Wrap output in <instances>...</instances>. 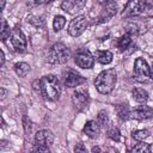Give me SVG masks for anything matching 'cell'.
<instances>
[{
  "label": "cell",
  "instance_id": "obj_1",
  "mask_svg": "<svg viewBox=\"0 0 153 153\" xmlns=\"http://www.w3.org/2000/svg\"><path fill=\"white\" fill-rule=\"evenodd\" d=\"M32 87L44 99L50 100V102L57 100L60 98V94H61L60 80L53 74L44 75L41 79H36L32 82Z\"/></svg>",
  "mask_w": 153,
  "mask_h": 153
},
{
  "label": "cell",
  "instance_id": "obj_2",
  "mask_svg": "<svg viewBox=\"0 0 153 153\" xmlns=\"http://www.w3.org/2000/svg\"><path fill=\"white\" fill-rule=\"evenodd\" d=\"M117 81V73L114 68L105 69L98 74L94 80L96 90L102 94H109L115 88Z\"/></svg>",
  "mask_w": 153,
  "mask_h": 153
},
{
  "label": "cell",
  "instance_id": "obj_3",
  "mask_svg": "<svg viewBox=\"0 0 153 153\" xmlns=\"http://www.w3.org/2000/svg\"><path fill=\"white\" fill-rule=\"evenodd\" d=\"M71 51L61 42L54 43L48 51V61L53 65H62L69 60Z\"/></svg>",
  "mask_w": 153,
  "mask_h": 153
},
{
  "label": "cell",
  "instance_id": "obj_4",
  "mask_svg": "<svg viewBox=\"0 0 153 153\" xmlns=\"http://www.w3.org/2000/svg\"><path fill=\"white\" fill-rule=\"evenodd\" d=\"M145 8H146V2L143 0H128L121 13V17L126 19L137 17L145 12Z\"/></svg>",
  "mask_w": 153,
  "mask_h": 153
},
{
  "label": "cell",
  "instance_id": "obj_5",
  "mask_svg": "<svg viewBox=\"0 0 153 153\" xmlns=\"http://www.w3.org/2000/svg\"><path fill=\"white\" fill-rule=\"evenodd\" d=\"M62 80H63L65 86H67L69 88L80 86V85L86 82V78L85 76H82L81 74H79L78 72H75L74 69H71V68H67V69L63 71Z\"/></svg>",
  "mask_w": 153,
  "mask_h": 153
},
{
  "label": "cell",
  "instance_id": "obj_6",
  "mask_svg": "<svg viewBox=\"0 0 153 153\" xmlns=\"http://www.w3.org/2000/svg\"><path fill=\"white\" fill-rule=\"evenodd\" d=\"M133 71H134V78L140 82H143V81H147L148 79H151L149 66L143 57H137L135 60Z\"/></svg>",
  "mask_w": 153,
  "mask_h": 153
},
{
  "label": "cell",
  "instance_id": "obj_7",
  "mask_svg": "<svg viewBox=\"0 0 153 153\" xmlns=\"http://www.w3.org/2000/svg\"><path fill=\"white\" fill-rule=\"evenodd\" d=\"M10 41L16 51H25L26 50L27 42H26V38H25L23 31L20 30V27L16 26L14 29H12L11 35H10Z\"/></svg>",
  "mask_w": 153,
  "mask_h": 153
},
{
  "label": "cell",
  "instance_id": "obj_8",
  "mask_svg": "<svg viewBox=\"0 0 153 153\" xmlns=\"http://www.w3.org/2000/svg\"><path fill=\"white\" fill-rule=\"evenodd\" d=\"M86 27H87V19L85 16L80 14V16L74 17L71 20L68 25V33L72 37H78L86 30Z\"/></svg>",
  "mask_w": 153,
  "mask_h": 153
},
{
  "label": "cell",
  "instance_id": "obj_9",
  "mask_svg": "<svg viewBox=\"0 0 153 153\" xmlns=\"http://www.w3.org/2000/svg\"><path fill=\"white\" fill-rule=\"evenodd\" d=\"M74 62L80 68L90 69L94 65V57L87 50H79L74 56Z\"/></svg>",
  "mask_w": 153,
  "mask_h": 153
},
{
  "label": "cell",
  "instance_id": "obj_10",
  "mask_svg": "<svg viewBox=\"0 0 153 153\" xmlns=\"http://www.w3.org/2000/svg\"><path fill=\"white\" fill-rule=\"evenodd\" d=\"M72 103L78 110H85L90 104V96L85 91H75L72 94Z\"/></svg>",
  "mask_w": 153,
  "mask_h": 153
},
{
  "label": "cell",
  "instance_id": "obj_11",
  "mask_svg": "<svg viewBox=\"0 0 153 153\" xmlns=\"http://www.w3.org/2000/svg\"><path fill=\"white\" fill-rule=\"evenodd\" d=\"M86 1L87 0H65L61 4V8L69 14H75L85 7Z\"/></svg>",
  "mask_w": 153,
  "mask_h": 153
},
{
  "label": "cell",
  "instance_id": "obj_12",
  "mask_svg": "<svg viewBox=\"0 0 153 153\" xmlns=\"http://www.w3.org/2000/svg\"><path fill=\"white\" fill-rule=\"evenodd\" d=\"M130 117L137 121H146L153 117V109L148 105H140L131 111Z\"/></svg>",
  "mask_w": 153,
  "mask_h": 153
},
{
  "label": "cell",
  "instance_id": "obj_13",
  "mask_svg": "<svg viewBox=\"0 0 153 153\" xmlns=\"http://www.w3.org/2000/svg\"><path fill=\"white\" fill-rule=\"evenodd\" d=\"M102 6H103V8H102L100 14H99V17H98V19H99L100 23L109 20V19H110L111 17H114V16L116 14V12H117V5H116V2H115L114 0L108 1L106 4H103Z\"/></svg>",
  "mask_w": 153,
  "mask_h": 153
},
{
  "label": "cell",
  "instance_id": "obj_14",
  "mask_svg": "<svg viewBox=\"0 0 153 153\" xmlns=\"http://www.w3.org/2000/svg\"><path fill=\"white\" fill-rule=\"evenodd\" d=\"M53 141H54V134L48 129L38 130L35 135V143L36 145L50 146L53 143Z\"/></svg>",
  "mask_w": 153,
  "mask_h": 153
},
{
  "label": "cell",
  "instance_id": "obj_15",
  "mask_svg": "<svg viewBox=\"0 0 153 153\" xmlns=\"http://www.w3.org/2000/svg\"><path fill=\"white\" fill-rule=\"evenodd\" d=\"M99 131H100V126L97 121L90 120L84 126V133L91 139H96L99 135Z\"/></svg>",
  "mask_w": 153,
  "mask_h": 153
},
{
  "label": "cell",
  "instance_id": "obj_16",
  "mask_svg": "<svg viewBox=\"0 0 153 153\" xmlns=\"http://www.w3.org/2000/svg\"><path fill=\"white\" fill-rule=\"evenodd\" d=\"M133 47H134L133 36H130L129 33H124L117 39V48L121 51H127L129 48H133Z\"/></svg>",
  "mask_w": 153,
  "mask_h": 153
},
{
  "label": "cell",
  "instance_id": "obj_17",
  "mask_svg": "<svg viewBox=\"0 0 153 153\" xmlns=\"http://www.w3.org/2000/svg\"><path fill=\"white\" fill-rule=\"evenodd\" d=\"M115 111H116L118 118L122 120V121L128 120V118L130 117V115H131V111H130V109H129V106H128L127 103L117 104V105L115 106Z\"/></svg>",
  "mask_w": 153,
  "mask_h": 153
},
{
  "label": "cell",
  "instance_id": "obj_18",
  "mask_svg": "<svg viewBox=\"0 0 153 153\" xmlns=\"http://www.w3.org/2000/svg\"><path fill=\"white\" fill-rule=\"evenodd\" d=\"M112 53L109 50H97L94 53L96 60L102 65H109L112 61Z\"/></svg>",
  "mask_w": 153,
  "mask_h": 153
},
{
  "label": "cell",
  "instance_id": "obj_19",
  "mask_svg": "<svg viewBox=\"0 0 153 153\" xmlns=\"http://www.w3.org/2000/svg\"><path fill=\"white\" fill-rule=\"evenodd\" d=\"M131 94H133V98L136 103L139 104H145L147 100H148V93L146 90L141 88V87H135L133 91H131Z\"/></svg>",
  "mask_w": 153,
  "mask_h": 153
},
{
  "label": "cell",
  "instance_id": "obj_20",
  "mask_svg": "<svg viewBox=\"0 0 153 153\" xmlns=\"http://www.w3.org/2000/svg\"><path fill=\"white\" fill-rule=\"evenodd\" d=\"M30 69H31L30 68V65L26 63V62H18V63L14 65V72L17 73V75H19L22 78L26 76L29 74Z\"/></svg>",
  "mask_w": 153,
  "mask_h": 153
},
{
  "label": "cell",
  "instance_id": "obj_21",
  "mask_svg": "<svg viewBox=\"0 0 153 153\" xmlns=\"http://www.w3.org/2000/svg\"><path fill=\"white\" fill-rule=\"evenodd\" d=\"M11 31H12V30H10V26H8L7 22H6L5 19H2V20H1V29H0V36H1V41H2V42H5V41L10 37Z\"/></svg>",
  "mask_w": 153,
  "mask_h": 153
},
{
  "label": "cell",
  "instance_id": "obj_22",
  "mask_svg": "<svg viewBox=\"0 0 153 153\" xmlns=\"http://www.w3.org/2000/svg\"><path fill=\"white\" fill-rule=\"evenodd\" d=\"M148 136H149V133L146 129H139V130H134L131 133V137L136 141H142Z\"/></svg>",
  "mask_w": 153,
  "mask_h": 153
},
{
  "label": "cell",
  "instance_id": "obj_23",
  "mask_svg": "<svg viewBox=\"0 0 153 153\" xmlns=\"http://www.w3.org/2000/svg\"><path fill=\"white\" fill-rule=\"evenodd\" d=\"M97 122L99 123L100 128L108 126V123H109V116H108V112L105 110H100L98 112V115H97Z\"/></svg>",
  "mask_w": 153,
  "mask_h": 153
},
{
  "label": "cell",
  "instance_id": "obj_24",
  "mask_svg": "<svg viewBox=\"0 0 153 153\" xmlns=\"http://www.w3.org/2000/svg\"><path fill=\"white\" fill-rule=\"evenodd\" d=\"M131 152H139V153H149L151 152V145L149 143H145V142H141L135 145L133 148H131Z\"/></svg>",
  "mask_w": 153,
  "mask_h": 153
},
{
  "label": "cell",
  "instance_id": "obj_25",
  "mask_svg": "<svg viewBox=\"0 0 153 153\" xmlns=\"http://www.w3.org/2000/svg\"><path fill=\"white\" fill-rule=\"evenodd\" d=\"M66 24V18L63 16H56L53 20V27L55 31H60Z\"/></svg>",
  "mask_w": 153,
  "mask_h": 153
},
{
  "label": "cell",
  "instance_id": "obj_26",
  "mask_svg": "<svg viewBox=\"0 0 153 153\" xmlns=\"http://www.w3.org/2000/svg\"><path fill=\"white\" fill-rule=\"evenodd\" d=\"M108 136L112 140V141H116V142H118V141H121V131L118 130V128H116V127H111L109 130H108Z\"/></svg>",
  "mask_w": 153,
  "mask_h": 153
},
{
  "label": "cell",
  "instance_id": "obj_27",
  "mask_svg": "<svg viewBox=\"0 0 153 153\" xmlns=\"http://www.w3.org/2000/svg\"><path fill=\"white\" fill-rule=\"evenodd\" d=\"M23 123H24V130H25V133H26V134L30 133V131H31V128H32L31 121H30L26 116H24V118H23Z\"/></svg>",
  "mask_w": 153,
  "mask_h": 153
},
{
  "label": "cell",
  "instance_id": "obj_28",
  "mask_svg": "<svg viewBox=\"0 0 153 153\" xmlns=\"http://www.w3.org/2000/svg\"><path fill=\"white\" fill-rule=\"evenodd\" d=\"M32 151L33 152H49V147L48 146H44V145H36L35 143Z\"/></svg>",
  "mask_w": 153,
  "mask_h": 153
},
{
  "label": "cell",
  "instance_id": "obj_29",
  "mask_svg": "<svg viewBox=\"0 0 153 153\" xmlns=\"http://www.w3.org/2000/svg\"><path fill=\"white\" fill-rule=\"evenodd\" d=\"M145 12H147L148 16H153V0H149V1L146 2Z\"/></svg>",
  "mask_w": 153,
  "mask_h": 153
},
{
  "label": "cell",
  "instance_id": "obj_30",
  "mask_svg": "<svg viewBox=\"0 0 153 153\" xmlns=\"http://www.w3.org/2000/svg\"><path fill=\"white\" fill-rule=\"evenodd\" d=\"M74 152H86V148H85V146L82 145V143H78L75 147H74Z\"/></svg>",
  "mask_w": 153,
  "mask_h": 153
},
{
  "label": "cell",
  "instance_id": "obj_31",
  "mask_svg": "<svg viewBox=\"0 0 153 153\" xmlns=\"http://www.w3.org/2000/svg\"><path fill=\"white\" fill-rule=\"evenodd\" d=\"M149 76H151V79H153V59H152L151 65H149Z\"/></svg>",
  "mask_w": 153,
  "mask_h": 153
},
{
  "label": "cell",
  "instance_id": "obj_32",
  "mask_svg": "<svg viewBox=\"0 0 153 153\" xmlns=\"http://www.w3.org/2000/svg\"><path fill=\"white\" fill-rule=\"evenodd\" d=\"M50 1H53V0H35V2H36V4H38V5L48 4V2H50Z\"/></svg>",
  "mask_w": 153,
  "mask_h": 153
},
{
  "label": "cell",
  "instance_id": "obj_33",
  "mask_svg": "<svg viewBox=\"0 0 153 153\" xmlns=\"http://www.w3.org/2000/svg\"><path fill=\"white\" fill-rule=\"evenodd\" d=\"M0 55H1V66H4V63H5V55H4L2 50L0 51Z\"/></svg>",
  "mask_w": 153,
  "mask_h": 153
},
{
  "label": "cell",
  "instance_id": "obj_34",
  "mask_svg": "<svg viewBox=\"0 0 153 153\" xmlns=\"http://www.w3.org/2000/svg\"><path fill=\"white\" fill-rule=\"evenodd\" d=\"M6 93H7L6 90H5V88H1V94H2L1 98H5V97H6Z\"/></svg>",
  "mask_w": 153,
  "mask_h": 153
},
{
  "label": "cell",
  "instance_id": "obj_35",
  "mask_svg": "<svg viewBox=\"0 0 153 153\" xmlns=\"http://www.w3.org/2000/svg\"><path fill=\"white\" fill-rule=\"evenodd\" d=\"M1 1V11H4V8H5V2H6V0H0Z\"/></svg>",
  "mask_w": 153,
  "mask_h": 153
},
{
  "label": "cell",
  "instance_id": "obj_36",
  "mask_svg": "<svg viewBox=\"0 0 153 153\" xmlns=\"http://www.w3.org/2000/svg\"><path fill=\"white\" fill-rule=\"evenodd\" d=\"M98 1V4H100V5H103V4H106L108 1H110V0H97Z\"/></svg>",
  "mask_w": 153,
  "mask_h": 153
},
{
  "label": "cell",
  "instance_id": "obj_37",
  "mask_svg": "<svg viewBox=\"0 0 153 153\" xmlns=\"http://www.w3.org/2000/svg\"><path fill=\"white\" fill-rule=\"evenodd\" d=\"M92 152H100V148L99 147H93L92 148Z\"/></svg>",
  "mask_w": 153,
  "mask_h": 153
}]
</instances>
